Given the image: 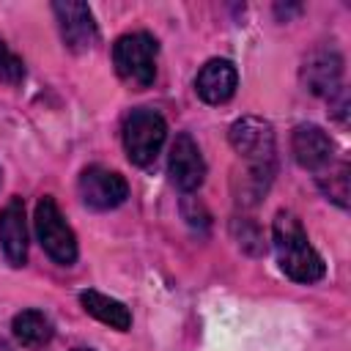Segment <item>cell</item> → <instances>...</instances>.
<instances>
[{"mask_svg": "<svg viewBox=\"0 0 351 351\" xmlns=\"http://www.w3.org/2000/svg\"><path fill=\"white\" fill-rule=\"evenodd\" d=\"M271 233H274V250H277L280 269L291 280L310 285V282L324 277V258L313 250L302 222L291 211H280L277 214Z\"/></svg>", "mask_w": 351, "mask_h": 351, "instance_id": "cell-1", "label": "cell"}, {"mask_svg": "<svg viewBox=\"0 0 351 351\" xmlns=\"http://www.w3.org/2000/svg\"><path fill=\"white\" fill-rule=\"evenodd\" d=\"M156 52L159 44L151 33H126L112 47V66L123 82L134 88H148L156 77Z\"/></svg>", "mask_w": 351, "mask_h": 351, "instance_id": "cell-2", "label": "cell"}, {"mask_svg": "<svg viewBox=\"0 0 351 351\" xmlns=\"http://www.w3.org/2000/svg\"><path fill=\"white\" fill-rule=\"evenodd\" d=\"M167 137V123L156 110L140 107L132 110L123 121V148L132 165H151L159 154V148L165 145Z\"/></svg>", "mask_w": 351, "mask_h": 351, "instance_id": "cell-3", "label": "cell"}, {"mask_svg": "<svg viewBox=\"0 0 351 351\" xmlns=\"http://www.w3.org/2000/svg\"><path fill=\"white\" fill-rule=\"evenodd\" d=\"M36 236L44 247V252L60 263V266H71L77 261V239L74 230L69 228V222L63 219L58 203L52 197H41L36 203Z\"/></svg>", "mask_w": 351, "mask_h": 351, "instance_id": "cell-4", "label": "cell"}, {"mask_svg": "<svg viewBox=\"0 0 351 351\" xmlns=\"http://www.w3.org/2000/svg\"><path fill=\"white\" fill-rule=\"evenodd\" d=\"M230 145L250 162V167H271L274 162V132L263 118H239L230 126Z\"/></svg>", "mask_w": 351, "mask_h": 351, "instance_id": "cell-5", "label": "cell"}, {"mask_svg": "<svg viewBox=\"0 0 351 351\" xmlns=\"http://www.w3.org/2000/svg\"><path fill=\"white\" fill-rule=\"evenodd\" d=\"M126 195H129V184L115 170L93 165V167H85L80 176V197L88 208L110 211V208L121 206L126 200Z\"/></svg>", "mask_w": 351, "mask_h": 351, "instance_id": "cell-6", "label": "cell"}, {"mask_svg": "<svg viewBox=\"0 0 351 351\" xmlns=\"http://www.w3.org/2000/svg\"><path fill=\"white\" fill-rule=\"evenodd\" d=\"M52 11L58 16L63 44L71 52H88L99 41V27H96L93 14H90V8L85 3L66 0V3H55Z\"/></svg>", "mask_w": 351, "mask_h": 351, "instance_id": "cell-7", "label": "cell"}, {"mask_svg": "<svg viewBox=\"0 0 351 351\" xmlns=\"http://www.w3.org/2000/svg\"><path fill=\"white\" fill-rule=\"evenodd\" d=\"M167 173L170 181L181 192H192L203 184L206 178V162L197 148V143L189 134H178L170 145V159H167Z\"/></svg>", "mask_w": 351, "mask_h": 351, "instance_id": "cell-8", "label": "cell"}, {"mask_svg": "<svg viewBox=\"0 0 351 351\" xmlns=\"http://www.w3.org/2000/svg\"><path fill=\"white\" fill-rule=\"evenodd\" d=\"M0 247L11 266H22L27 261V225L22 197H11L0 208Z\"/></svg>", "mask_w": 351, "mask_h": 351, "instance_id": "cell-9", "label": "cell"}, {"mask_svg": "<svg viewBox=\"0 0 351 351\" xmlns=\"http://www.w3.org/2000/svg\"><path fill=\"white\" fill-rule=\"evenodd\" d=\"M291 148H293L296 162L302 167H307V170H315V173H321L332 162V156H335L332 154L335 145H332L329 134L321 126H315V123L296 126L293 129V137H291Z\"/></svg>", "mask_w": 351, "mask_h": 351, "instance_id": "cell-10", "label": "cell"}, {"mask_svg": "<svg viewBox=\"0 0 351 351\" xmlns=\"http://www.w3.org/2000/svg\"><path fill=\"white\" fill-rule=\"evenodd\" d=\"M236 85H239V74H236V66L225 58H214L208 60L197 77H195V90L203 101L208 104H222L228 101L233 93H236Z\"/></svg>", "mask_w": 351, "mask_h": 351, "instance_id": "cell-11", "label": "cell"}, {"mask_svg": "<svg viewBox=\"0 0 351 351\" xmlns=\"http://www.w3.org/2000/svg\"><path fill=\"white\" fill-rule=\"evenodd\" d=\"M340 71H343V60L337 52H313L307 60H304V69H302V80L304 85L313 90V93H321V96H329L340 88Z\"/></svg>", "mask_w": 351, "mask_h": 351, "instance_id": "cell-12", "label": "cell"}, {"mask_svg": "<svg viewBox=\"0 0 351 351\" xmlns=\"http://www.w3.org/2000/svg\"><path fill=\"white\" fill-rule=\"evenodd\" d=\"M80 304L85 307V313H90L96 321L107 324L110 329H118V332H126L132 326V313L123 302L112 299V296H104L99 291H82L80 293Z\"/></svg>", "mask_w": 351, "mask_h": 351, "instance_id": "cell-13", "label": "cell"}, {"mask_svg": "<svg viewBox=\"0 0 351 351\" xmlns=\"http://www.w3.org/2000/svg\"><path fill=\"white\" fill-rule=\"evenodd\" d=\"M11 332L25 348H41L52 340V321L41 310H22L14 315Z\"/></svg>", "mask_w": 351, "mask_h": 351, "instance_id": "cell-14", "label": "cell"}, {"mask_svg": "<svg viewBox=\"0 0 351 351\" xmlns=\"http://www.w3.org/2000/svg\"><path fill=\"white\" fill-rule=\"evenodd\" d=\"M318 184H321L324 195H326L329 200H335L340 208L348 206V165H346V162H337V165L329 162V165L321 170Z\"/></svg>", "mask_w": 351, "mask_h": 351, "instance_id": "cell-15", "label": "cell"}, {"mask_svg": "<svg viewBox=\"0 0 351 351\" xmlns=\"http://www.w3.org/2000/svg\"><path fill=\"white\" fill-rule=\"evenodd\" d=\"M22 77H25V63H22V58L14 55L5 41H0V82H5V85H19Z\"/></svg>", "mask_w": 351, "mask_h": 351, "instance_id": "cell-16", "label": "cell"}, {"mask_svg": "<svg viewBox=\"0 0 351 351\" xmlns=\"http://www.w3.org/2000/svg\"><path fill=\"white\" fill-rule=\"evenodd\" d=\"M74 351H93V348H74Z\"/></svg>", "mask_w": 351, "mask_h": 351, "instance_id": "cell-17", "label": "cell"}, {"mask_svg": "<svg viewBox=\"0 0 351 351\" xmlns=\"http://www.w3.org/2000/svg\"><path fill=\"white\" fill-rule=\"evenodd\" d=\"M0 176H3V173H0Z\"/></svg>", "mask_w": 351, "mask_h": 351, "instance_id": "cell-18", "label": "cell"}]
</instances>
